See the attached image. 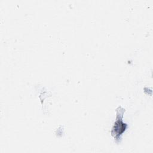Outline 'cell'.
<instances>
[{
  "label": "cell",
  "mask_w": 153,
  "mask_h": 153,
  "mask_svg": "<svg viewBox=\"0 0 153 153\" xmlns=\"http://www.w3.org/2000/svg\"><path fill=\"white\" fill-rule=\"evenodd\" d=\"M117 111V118L114 123L112 130L111 131L112 135L115 139L117 142H120L121 135L125 131L127 125L123 122V116L125 112V109L121 106L118 107Z\"/></svg>",
  "instance_id": "6da1fadb"
}]
</instances>
